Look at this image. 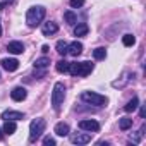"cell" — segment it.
Instances as JSON below:
<instances>
[{"mask_svg": "<svg viewBox=\"0 0 146 146\" xmlns=\"http://www.w3.org/2000/svg\"><path fill=\"white\" fill-rule=\"evenodd\" d=\"M55 48H57V52H58L60 55H67V43H65L64 40H60V41H57V45H55Z\"/></svg>", "mask_w": 146, "mask_h": 146, "instance_id": "obj_23", "label": "cell"}, {"mask_svg": "<svg viewBox=\"0 0 146 146\" xmlns=\"http://www.w3.org/2000/svg\"><path fill=\"white\" fill-rule=\"evenodd\" d=\"M139 117H141V119L146 117V108H144V107H141V110H139Z\"/></svg>", "mask_w": 146, "mask_h": 146, "instance_id": "obj_27", "label": "cell"}, {"mask_svg": "<svg viewBox=\"0 0 146 146\" xmlns=\"http://www.w3.org/2000/svg\"><path fill=\"white\" fill-rule=\"evenodd\" d=\"M91 70H93L91 62H70L67 72L72 74V76H88Z\"/></svg>", "mask_w": 146, "mask_h": 146, "instance_id": "obj_3", "label": "cell"}, {"mask_svg": "<svg viewBox=\"0 0 146 146\" xmlns=\"http://www.w3.org/2000/svg\"><path fill=\"white\" fill-rule=\"evenodd\" d=\"M16 129H17V125H16V120H5V124H4V129H2V131H4L5 134H9V136H11V134H14V132H16Z\"/></svg>", "mask_w": 146, "mask_h": 146, "instance_id": "obj_16", "label": "cell"}, {"mask_svg": "<svg viewBox=\"0 0 146 146\" xmlns=\"http://www.w3.org/2000/svg\"><path fill=\"white\" fill-rule=\"evenodd\" d=\"M83 53V43L79 41H72L67 45V55H72V57H78Z\"/></svg>", "mask_w": 146, "mask_h": 146, "instance_id": "obj_9", "label": "cell"}, {"mask_svg": "<svg viewBox=\"0 0 146 146\" xmlns=\"http://www.w3.org/2000/svg\"><path fill=\"white\" fill-rule=\"evenodd\" d=\"M64 19H65V23L69 24V26H74V24H78V16L72 12V11H67L65 14H64Z\"/></svg>", "mask_w": 146, "mask_h": 146, "instance_id": "obj_17", "label": "cell"}, {"mask_svg": "<svg viewBox=\"0 0 146 146\" xmlns=\"http://www.w3.org/2000/svg\"><path fill=\"white\" fill-rule=\"evenodd\" d=\"M43 144H45V146H55V139L50 137V136H46V137L43 139Z\"/></svg>", "mask_w": 146, "mask_h": 146, "instance_id": "obj_26", "label": "cell"}, {"mask_svg": "<svg viewBox=\"0 0 146 146\" xmlns=\"http://www.w3.org/2000/svg\"><path fill=\"white\" fill-rule=\"evenodd\" d=\"M2 2H4L5 5H9V4H12V2H14V0H2Z\"/></svg>", "mask_w": 146, "mask_h": 146, "instance_id": "obj_29", "label": "cell"}, {"mask_svg": "<svg viewBox=\"0 0 146 146\" xmlns=\"http://www.w3.org/2000/svg\"><path fill=\"white\" fill-rule=\"evenodd\" d=\"M90 141H91V134H88V132L72 136V143H74V144H88Z\"/></svg>", "mask_w": 146, "mask_h": 146, "instance_id": "obj_13", "label": "cell"}, {"mask_svg": "<svg viewBox=\"0 0 146 146\" xmlns=\"http://www.w3.org/2000/svg\"><path fill=\"white\" fill-rule=\"evenodd\" d=\"M122 43H124L125 46H132V45L136 43V38H134L132 35H124V36H122Z\"/></svg>", "mask_w": 146, "mask_h": 146, "instance_id": "obj_24", "label": "cell"}, {"mask_svg": "<svg viewBox=\"0 0 146 146\" xmlns=\"http://www.w3.org/2000/svg\"><path fill=\"white\" fill-rule=\"evenodd\" d=\"M64 98H65V86L64 83H55L53 86V91H52V107L55 110H60L62 103H64Z\"/></svg>", "mask_w": 146, "mask_h": 146, "instance_id": "obj_4", "label": "cell"}, {"mask_svg": "<svg viewBox=\"0 0 146 146\" xmlns=\"http://www.w3.org/2000/svg\"><path fill=\"white\" fill-rule=\"evenodd\" d=\"M48 64H50V58H48V57L36 58V62H35V69H46Z\"/></svg>", "mask_w": 146, "mask_h": 146, "instance_id": "obj_19", "label": "cell"}, {"mask_svg": "<svg viewBox=\"0 0 146 146\" xmlns=\"http://www.w3.org/2000/svg\"><path fill=\"white\" fill-rule=\"evenodd\" d=\"M57 31H58V24H57V23H53V21L45 23V24H43V28H41L43 36H52V35H55Z\"/></svg>", "mask_w": 146, "mask_h": 146, "instance_id": "obj_10", "label": "cell"}, {"mask_svg": "<svg viewBox=\"0 0 146 146\" xmlns=\"http://www.w3.org/2000/svg\"><path fill=\"white\" fill-rule=\"evenodd\" d=\"M2 67L7 70V72H14L19 69V60L17 58H2Z\"/></svg>", "mask_w": 146, "mask_h": 146, "instance_id": "obj_7", "label": "cell"}, {"mask_svg": "<svg viewBox=\"0 0 146 146\" xmlns=\"http://www.w3.org/2000/svg\"><path fill=\"white\" fill-rule=\"evenodd\" d=\"M48 50H50V48H48L46 45H43V46H41V52H43V53H48Z\"/></svg>", "mask_w": 146, "mask_h": 146, "instance_id": "obj_28", "label": "cell"}, {"mask_svg": "<svg viewBox=\"0 0 146 146\" xmlns=\"http://www.w3.org/2000/svg\"><path fill=\"white\" fill-rule=\"evenodd\" d=\"M119 127H120L122 131L131 129V127H132V119H129V117H122V119L119 120Z\"/></svg>", "mask_w": 146, "mask_h": 146, "instance_id": "obj_20", "label": "cell"}, {"mask_svg": "<svg viewBox=\"0 0 146 146\" xmlns=\"http://www.w3.org/2000/svg\"><path fill=\"white\" fill-rule=\"evenodd\" d=\"M0 36H2V26H0Z\"/></svg>", "mask_w": 146, "mask_h": 146, "instance_id": "obj_31", "label": "cell"}, {"mask_svg": "<svg viewBox=\"0 0 146 146\" xmlns=\"http://www.w3.org/2000/svg\"><path fill=\"white\" fill-rule=\"evenodd\" d=\"M137 107H139V100L134 96L132 100L127 102V105L124 107V110H125V112H134V110H137Z\"/></svg>", "mask_w": 146, "mask_h": 146, "instance_id": "obj_18", "label": "cell"}, {"mask_svg": "<svg viewBox=\"0 0 146 146\" xmlns=\"http://www.w3.org/2000/svg\"><path fill=\"white\" fill-rule=\"evenodd\" d=\"M11 96H12L14 102H23V100L28 96V91H26V88L17 86V88H14V90L11 91Z\"/></svg>", "mask_w": 146, "mask_h": 146, "instance_id": "obj_11", "label": "cell"}, {"mask_svg": "<svg viewBox=\"0 0 146 146\" xmlns=\"http://www.w3.org/2000/svg\"><path fill=\"white\" fill-rule=\"evenodd\" d=\"M93 57H95L96 60H103V58L107 57V50H105L103 46H100V48H95V50H93Z\"/></svg>", "mask_w": 146, "mask_h": 146, "instance_id": "obj_21", "label": "cell"}, {"mask_svg": "<svg viewBox=\"0 0 146 146\" xmlns=\"http://www.w3.org/2000/svg\"><path fill=\"white\" fill-rule=\"evenodd\" d=\"M88 31H90L88 24L81 23V24H78V26L74 28V36H86V35H88Z\"/></svg>", "mask_w": 146, "mask_h": 146, "instance_id": "obj_15", "label": "cell"}, {"mask_svg": "<svg viewBox=\"0 0 146 146\" xmlns=\"http://www.w3.org/2000/svg\"><path fill=\"white\" fill-rule=\"evenodd\" d=\"M45 127H46L45 119H35L29 124V141L35 143L36 139H40V136L45 132Z\"/></svg>", "mask_w": 146, "mask_h": 146, "instance_id": "obj_5", "label": "cell"}, {"mask_svg": "<svg viewBox=\"0 0 146 146\" xmlns=\"http://www.w3.org/2000/svg\"><path fill=\"white\" fill-rule=\"evenodd\" d=\"M7 52H9V53H14V55H19V53L24 52V45H23L21 41H11V43L7 45Z\"/></svg>", "mask_w": 146, "mask_h": 146, "instance_id": "obj_12", "label": "cell"}, {"mask_svg": "<svg viewBox=\"0 0 146 146\" xmlns=\"http://www.w3.org/2000/svg\"><path fill=\"white\" fill-rule=\"evenodd\" d=\"M4 137V134H2V129H0V139H2Z\"/></svg>", "mask_w": 146, "mask_h": 146, "instance_id": "obj_30", "label": "cell"}, {"mask_svg": "<svg viewBox=\"0 0 146 146\" xmlns=\"http://www.w3.org/2000/svg\"><path fill=\"white\" fill-rule=\"evenodd\" d=\"M69 5H70L72 9H78V7H83V5H84V0H70V2H69Z\"/></svg>", "mask_w": 146, "mask_h": 146, "instance_id": "obj_25", "label": "cell"}, {"mask_svg": "<svg viewBox=\"0 0 146 146\" xmlns=\"http://www.w3.org/2000/svg\"><path fill=\"white\" fill-rule=\"evenodd\" d=\"M45 14H46L45 7H41V5H35V7H31V9L26 12V23H28V26H29V28H36V26H40L41 21L45 19Z\"/></svg>", "mask_w": 146, "mask_h": 146, "instance_id": "obj_1", "label": "cell"}, {"mask_svg": "<svg viewBox=\"0 0 146 146\" xmlns=\"http://www.w3.org/2000/svg\"><path fill=\"white\" fill-rule=\"evenodd\" d=\"M81 100L86 102L88 105H95V107H105L108 103V98L100 95V93H95V91H83L81 93Z\"/></svg>", "mask_w": 146, "mask_h": 146, "instance_id": "obj_2", "label": "cell"}, {"mask_svg": "<svg viewBox=\"0 0 146 146\" xmlns=\"http://www.w3.org/2000/svg\"><path fill=\"white\" fill-rule=\"evenodd\" d=\"M53 131H55V134H57V136L65 137V136H69V131H70V129H69V125H67L65 122H58V124L55 125V129H53Z\"/></svg>", "mask_w": 146, "mask_h": 146, "instance_id": "obj_14", "label": "cell"}, {"mask_svg": "<svg viewBox=\"0 0 146 146\" xmlns=\"http://www.w3.org/2000/svg\"><path fill=\"white\" fill-rule=\"evenodd\" d=\"M69 64H70V62H67V60H64V58H62V60H58V62H57L55 69H57L58 72H67V70H69Z\"/></svg>", "mask_w": 146, "mask_h": 146, "instance_id": "obj_22", "label": "cell"}, {"mask_svg": "<svg viewBox=\"0 0 146 146\" xmlns=\"http://www.w3.org/2000/svg\"><path fill=\"white\" fill-rule=\"evenodd\" d=\"M26 115L24 112H16V110H5L2 112V119L4 120H23Z\"/></svg>", "mask_w": 146, "mask_h": 146, "instance_id": "obj_8", "label": "cell"}, {"mask_svg": "<svg viewBox=\"0 0 146 146\" xmlns=\"http://www.w3.org/2000/svg\"><path fill=\"white\" fill-rule=\"evenodd\" d=\"M79 127L83 131H88V132H98L100 131V124L96 120H91V119H86V120H81L79 122Z\"/></svg>", "mask_w": 146, "mask_h": 146, "instance_id": "obj_6", "label": "cell"}]
</instances>
